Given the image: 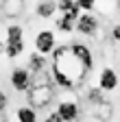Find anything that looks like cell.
I'll use <instances>...</instances> for the list:
<instances>
[{
	"label": "cell",
	"mask_w": 120,
	"mask_h": 122,
	"mask_svg": "<svg viewBox=\"0 0 120 122\" xmlns=\"http://www.w3.org/2000/svg\"><path fill=\"white\" fill-rule=\"evenodd\" d=\"M70 46H72L74 55L85 63V68L87 70H94V52H92V48H89L87 44H83V41H70Z\"/></svg>",
	"instance_id": "cell-9"
},
{
	"label": "cell",
	"mask_w": 120,
	"mask_h": 122,
	"mask_svg": "<svg viewBox=\"0 0 120 122\" xmlns=\"http://www.w3.org/2000/svg\"><path fill=\"white\" fill-rule=\"evenodd\" d=\"M103 122H116V120H111V118H107V120H103Z\"/></svg>",
	"instance_id": "cell-23"
},
{
	"label": "cell",
	"mask_w": 120,
	"mask_h": 122,
	"mask_svg": "<svg viewBox=\"0 0 120 122\" xmlns=\"http://www.w3.org/2000/svg\"><path fill=\"white\" fill-rule=\"evenodd\" d=\"M31 79H33L31 70L22 68V66L13 68L11 74H9V83H11V87L16 89L18 94H26V92H28V87H31Z\"/></svg>",
	"instance_id": "cell-3"
},
{
	"label": "cell",
	"mask_w": 120,
	"mask_h": 122,
	"mask_svg": "<svg viewBox=\"0 0 120 122\" xmlns=\"http://www.w3.org/2000/svg\"><path fill=\"white\" fill-rule=\"evenodd\" d=\"M55 81L48 70H42V72H33V79H31V87L26 92V98L28 105L35 107V109H48L50 102L57 96V89H55Z\"/></svg>",
	"instance_id": "cell-2"
},
{
	"label": "cell",
	"mask_w": 120,
	"mask_h": 122,
	"mask_svg": "<svg viewBox=\"0 0 120 122\" xmlns=\"http://www.w3.org/2000/svg\"><path fill=\"white\" fill-rule=\"evenodd\" d=\"M57 13L63 15V18H68V20H72V22H77L83 11L77 5V0H59L57 2Z\"/></svg>",
	"instance_id": "cell-8"
},
{
	"label": "cell",
	"mask_w": 120,
	"mask_h": 122,
	"mask_svg": "<svg viewBox=\"0 0 120 122\" xmlns=\"http://www.w3.org/2000/svg\"><path fill=\"white\" fill-rule=\"evenodd\" d=\"M118 85H120L118 72H116L111 66H105V68L98 72V87L105 92V94H111L114 89H118Z\"/></svg>",
	"instance_id": "cell-5"
},
{
	"label": "cell",
	"mask_w": 120,
	"mask_h": 122,
	"mask_svg": "<svg viewBox=\"0 0 120 122\" xmlns=\"http://www.w3.org/2000/svg\"><path fill=\"white\" fill-rule=\"evenodd\" d=\"M118 11H120V0H118Z\"/></svg>",
	"instance_id": "cell-24"
},
{
	"label": "cell",
	"mask_w": 120,
	"mask_h": 122,
	"mask_svg": "<svg viewBox=\"0 0 120 122\" xmlns=\"http://www.w3.org/2000/svg\"><path fill=\"white\" fill-rule=\"evenodd\" d=\"M0 9H2L9 18H18V15L24 11V2H22V0H5Z\"/></svg>",
	"instance_id": "cell-14"
},
{
	"label": "cell",
	"mask_w": 120,
	"mask_h": 122,
	"mask_svg": "<svg viewBox=\"0 0 120 122\" xmlns=\"http://www.w3.org/2000/svg\"><path fill=\"white\" fill-rule=\"evenodd\" d=\"M7 107H9V96L5 94L2 89H0V113H2V111H7Z\"/></svg>",
	"instance_id": "cell-20"
},
{
	"label": "cell",
	"mask_w": 120,
	"mask_h": 122,
	"mask_svg": "<svg viewBox=\"0 0 120 122\" xmlns=\"http://www.w3.org/2000/svg\"><path fill=\"white\" fill-rule=\"evenodd\" d=\"M16 120L18 122H39V116H37L35 107L22 105V107H18V111H16Z\"/></svg>",
	"instance_id": "cell-12"
},
{
	"label": "cell",
	"mask_w": 120,
	"mask_h": 122,
	"mask_svg": "<svg viewBox=\"0 0 120 122\" xmlns=\"http://www.w3.org/2000/svg\"><path fill=\"white\" fill-rule=\"evenodd\" d=\"M35 13L42 20H50V18L57 15V2L55 0H39L37 7H35Z\"/></svg>",
	"instance_id": "cell-11"
},
{
	"label": "cell",
	"mask_w": 120,
	"mask_h": 122,
	"mask_svg": "<svg viewBox=\"0 0 120 122\" xmlns=\"http://www.w3.org/2000/svg\"><path fill=\"white\" fill-rule=\"evenodd\" d=\"M50 66V61H48V55H42V52H31L28 55V61H26V68L31 70V74L33 72H42V70H46Z\"/></svg>",
	"instance_id": "cell-10"
},
{
	"label": "cell",
	"mask_w": 120,
	"mask_h": 122,
	"mask_svg": "<svg viewBox=\"0 0 120 122\" xmlns=\"http://www.w3.org/2000/svg\"><path fill=\"white\" fill-rule=\"evenodd\" d=\"M0 59H2V52H0Z\"/></svg>",
	"instance_id": "cell-25"
},
{
	"label": "cell",
	"mask_w": 120,
	"mask_h": 122,
	"mask_svg": "<svg viewBox=\"0 0 120 122\" xmlns=\"http://www.w3.org/2000/svg\"><path fill=\"white\" fill-rule=\"evenodd\" d=\"M44 122H63L61 118H59V113H57V109H50L46 116H44Z\"/></svg>",
	"instance_id": "cell-19"
},
{
	"label": "cell",
	"mask_w": 120,
	"mask_h": 122,
	"mask_svg": "<svg viewBox=\"0 0 120 122\" xmlns=\"http://www.w3.org/2000/svg\"><path fill=\"white\" fill-rule=\"evenodd\" d=\"M24 39V28L20 24H9L7 26V41H20Z\"/></svg>",
	"instance_id": "cell-17"
},
{
	"label": "cell",
	"mask_w": 120,
	"mask_h": 122,
	"mask_svg": "<svg viewBox=\"0 0 120 122\" xmlns=\"http://www.w3.org/2000/svg\"><path fill=\"white\" fill-rule=\"evenodd\" d=\"M98 26H100V20L96 18L94 13H81L79 20H77V33L79 35H85V37H94L98 33Z\"/></svg>",
	"instance_id": "cell-4"
},
{
	"label": "cell",
	"mask_w": 120,
	"mask_h": 122,
	"mask_svg": "<svg viewBox=\"0 0 120 122\" xmlns=\"http://www.w3.org/2000/svg\"><path fill=\"white\" fill-rule=\"evenodd\" d=\"M24 50H26L24 39H20V41H5V52H7L9 59H18L20 55H24Z\"/></svg>",
	"instance_id": "cell-13"
},
{
	"label": "cell",
	"mask_w": 120,
	"mask_h": 122,
	"mask_svg": "<svg viewBox=\"0 0 120 122\" xmlns=\"http://www.w3.org/2000/svg\"><path fill=\"white\" fill-rule=\"evenodd\" d=\"M57 48V37H55V30L44 28L35 35V50L42 55H52V50Z\"/></svg>",
	"instance_id": "cell-7"
},
{
	"label": "cell",
	"mask_w": 120,
	"mask_h": 122,
	"mask_svg": "<svg viewBox=\"0 0 120 122\" xmlns=\"http://www.w3.org/2000/svg\"><path fill=\"white\" fill-rule=\"evenodd\" d=\"M77 5L81 7L83 13H94V9H96V0H77Z\"/></svg>",
	"instance_id": "cell-18"
},
{
	"label": "cell",
	"mask_w": 120,
	"mask_h": 122,
	"mask_svg": "<svg viewBox=\"0 0 120 122\" xmlns=\"http://www.w3.org/2000/svg\"><path fill=\"white\" fill-rule=\"evenodd\" d=\"M85 100L89 102V107L100 105V102H105V92H103L100 87H89V89L85 92Z\"/></svg>",
	"instance_id": "cell-15"
},
{
	"label": "cell",
	"mask_w": 120,
	"mask_h": 122,
	"mask_svg": "<svg viewBox=\"0 0 120 122\" xmlns=\"http://www.w3.org/2000/svg\"><path fill=\"white\" fill-rule=\"evenodd\" d=\"M111 39H114L116 44H120V22L111 26Z\"/></svg>",
	"instance_id": "cell-21"
},
{
	"label": "cell",
	"mask_w": 120,
	"mask_h": 122,
	"mask_svg": "<svg viewBox=\"0 0 120 122\" xmlns=\"http://www.w3.org/2000/svg\"><path fill=\"white\" fill-rule=\"evenodd\" d=\"M55 109H57L59 118H61L63 122H77V120L81 118V107H79L77 100H72V98L59 100V105L55 107Z\"/></svg>",
	"instance_id": "cell-6"
},
{
	"label": "cell",
	"mask_w": 120,
	"mask_h": 122,
	"mask_svg": "<svg viewBox=\"0 0 120 122\" xmlns=\"http://www.w3.org/2000/svg\"><path fill=\"white\" fill-rule=\"evenodd\" d=\"M0 52H5V41H0Z\"/></svg>",
	"instance_id": "cell-22"
},
{
	"label": "cell",
	"mask_w": 120,
	"mask_h": 122,
	"mask_svg": "<svg viewBox=\"0 0 120 122\" xmlns=\"http://www.w3.org/2000/svg\"><path fill=\"white\" fill-rule=\"evenodd\" d=\"M55 26L59 33H74V28H77V22H72L63 15H59V20H55Z\"/></svg>",
	"instance_id": "cell-16"
},
{
	"label": "cell",
	"mask_w": 120,
	"mask_h": 122,
	"mask_svg": "<svg viewBox=\"0 0 120 122\" xmlns=\"http://www.w3.org/2000/svg\"><path fill=\"white\" fill-rule=\"evenodd\" d=\"M50 76L57 87H63L68 92H77L87 79V74L92 70H87L85 63L74 55L70 44H59L50 55Z\"/></svg>",
	"instance_id": "cell-1"
}]
</instances>
